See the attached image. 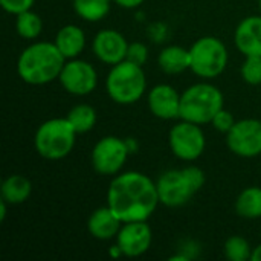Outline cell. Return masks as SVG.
Listing matches in <instances>:
<instances>
[{
	"label": "cell",
	"instance_id": "cell-1",
	"mask_svg": "<svg viewBox=\"0 0 261 261\" xmlns=\"http://www.w3.org/2000/svg\"><path fill=\"white\" fill-rule=\"evenodd\" d=\"M159 203L156 182L144 173L125 171L116 174L109 185L107 205L124 223L148 220Z\"/></svg>",
	"mask_w": 261,
	"mask_h": 261
},
{
	"label": "cell",
	"instance_id": "cell-2",
	"mask_svg": "<svg viewBox=\"0 0 261 261\" xmlns=\"http://www.w3.org/2000/svg\"><path fill=\"white\" fill-rule=\"evenodd\" d=\"M64 64L66 58L55 43L37 41L24 47L18 55L17 73L26 84L43 86L58 80Z\"/></svg>",
	"mask_w": 261,
	"mask_h": 261
},
{
	"label": "cell",
	"instance_id": "cell-3",
	"mask_svg": "<svg viewBox=\"0 0 261 261\" xmlns=\"http://www.w3.org/2000/svg\"><path fill=\"white\" fill-rule=\"evenodd\" d=\"M203 185L205 173L196 165L180 170H168L156 180L159 200L168 208H180L187 205Z\"/></svg>",
	"mask_w": 261,
	"mask_h": 261
},
{
	"label": "cell",
	"instance_id": "cell-4",
	"mask_svg": "<svg viewBox=\"0 0 261 261\" xmlns=\"http://www.w3.org/2000/svg\"><path fill=\"white\" fill-rule=\"evenodd\" d=\"M223 93L210 83H196L180 95V119L199 125L211 124L223 109Z\"/></svg>",
	"mask_w": 261,
	"mask_h": 261
},
{
	"label": "cell",
	"instance_id": "cell-5",
	"mask_svg": "<svg viewBox=\"0 0 261 261\" xmlns=\"http://www.w3.org/2000/svg\"><path fill=\"white\" fill-rule=\"evenodd\" d=\"M147 90V78L142 66L124 60L112 66L106 78L107 95L121 106L138 102Z\"/></svg>",
	"mask_w": 261,
	"mask_h": 261
},
{
	"label": "cell",
	"instance_id": "cell-6",
	"mask_svg": "<svg viewBox=\"0 0 261 261\" xmlns=\"http://www.w3.org/2000/svg\"><path fill=\"white\" fill-rule=\"evenodd\" d=\"M76 135L78 133L67 118H52L37 128L34 147L41 158L47 161H60L72 153Z\"/></svg>",
	"mask_w": 261,
	"mask_h": 261
},
{
	"label": "cell",
	"instance_id": "cell-7",
	"mask_svg": "<svg viewBox=\"0 0 261 261\" xmlns=\"http://www.w3.org/2000/svg\"><path fill=\"white\" fill-rule=\"evenodd\" d=\"M190 70L203 80L220 76L228 66V49L225 43L213 35L202 37L190 47Z\"/></svg>",
	"mask_w": 261,
	"mask_h": 261
},
{
	"label": "cell",
	"instance_id": "cell-8",
	"mask_svg": "<svg viewBox=\"0 0 261 261\" xmlns=\"http://www.w3.org/2000/svg\"><path fill=\"white\" fill-rule=\"evenodd\" d=\"M168 144L173 154L185 162L197 161L206 147V138L199 124L190 121H180L171 127L168 135Z\"/></svg>",
	"mask_w": 261,
	"mask_h": 261
},
{
	"label": "cell",
	"instance_id": "cell-9",
	"mask_svg": "<svg viewBox=\"0 0 261 261\" xmlns=\"http://www.w3.org/2000/svg\"><path fill=\"white\" fill-rule=\"evenodd\" d=\"M130 151L125 139L118 136H104L92 148L90 162L93 170L101 176H116L127 162Z\"/></svg>",
	"mask_w": 261,
	"mask_h": 261
},
{
	"label": "cell",
	"instance_id": "cell-10",
	"mask_svg": "<svg viewBox=\"0 0 261 261\" xmlns=\"http://www.w3.org/2000/svg\"><path fill=\"white\" fill-rule=\"evenodd\" d=\"M226 145L229 151L240 158H257L261 154V121L248 118L236 121L234 127L226 133Z\"/></svg>",
	"mask_w": 261,
	"mask_h": 261
},
{
	"label": "cell",
	"instance_id": "cell-11",
	"mask_svg": "<svg viewBox=\"0 0 261 261\" xmlns=\"http://www.w3.org/2000/svg\"><path fill=\"white\" fill-rule=\"evenodd\" d=\"M58 81L67 93L73 96H86L96 89L98 73L90 63L80 58H70L66 60Z\"/></svg>",
	"mask_w": 261,
	"mask_h": 261
},
{
	"label": "cell",
	"instance_id": "cell-12",
	"mask_svg": "<svg viewBox=\"0 0 261 261\" xmlns=\"http://www.w3.org/2000/svg\"><path fill=\"white\" fill-rule=\"evenodd\" d=\"M153 242L151 228L147 225V220L141 222H125L122 223L118 236L116 243L121 248L124 257L136 258L144 255Z\"/></svg>",
	"mask_w": 261,
	"mask_h": 261
},
{
	"label": "cell",
	"instance_id": "cell-13",
	"mask_svg": "<svg viewBox=\"0 0 261 261\" xmlns=\"http://www.w3.org/2000/svg\"><path fill=\"white\" fill-rule=\"evenodd\" d=\"M128 49V41L116 29L99 31L92 41V50L95 57L109 66H115L125 60Z\"/></svg>",
	"mask_w": 261,
	"mask_h": 261
},
{
	"label": "cell",
	"instance_id": "cell-14",
	"mask_svg": "<svg viewBox=\"0 0 261 261\" xmlns=\"http://www.w3.org/2000/svg\"><path fill=\"white\" fill-rule=\"evenodd\" d=\"M180 95L170 84H158L148 92V109L156 118L164 121L180 118Z\"/></svg>",
	"mask_w": 261,
	"mask_h": 261
},
{
	"label": "cell",
	"instance_id": "cell-15",
	"mask_svg": "<svg viewBox=\"0 0 261 261\" xmlns=\"http://www.w3.org/2000/svg\"><path fill=\"white\" fill-rule=\"evenodd\" d=\"M234 43L245 57H261V15H249L239 23L234 32Z\"/></svg>",
	"mask_w": 261,
	"mask_h": 261
},
{
	"label": "cell",
	"instance_id": "cell-16",
	"mask_svg": "<svg viewBox=\"0 0 261 261\" xmlns=\"http://www.w3.org/2000/svg\"><path fill=\"white\" fill-rule=\"evenodd\" d=\"M122 223L124 222L107 205V206H101L95 210L90 214L87 220V229L93 239L99 242H109L112 239H116Z\"/></svg>",
	"mask_w": 261,
	"mask_h": 261
},
{
	"label": "cell",
	"instance_id": "cell-17",
	"mask_svg": "<svg viewBox=\"0 0 261 261\" xmlns=\"http://www.w3.org/2000/svg\"><path fill=\"white\" fill-rule=\"evenodd\" d=\"M54 43L66 60L78 58L86 47V34L76 24H66L58 29Z\"/></svg>",
	"mask_w": 261,
	"mask_h": 261
},
{
	"label": "cell",
	"instance_id": "cell-18",
	"mask_svg": "<svg viewBox=\"0 0 261 261\" xmlns=\"http://www.w3.org/2000/svg\"><path fill=\"white\" fill-rule=\"evenodd\" d=\"M159 67L168 73V75H179L190 69L191 66V57L190 49H184L182 46H167L161 50L158 57Z\"/></svg>",
	"mask_w": 261,
	"mask_h": 261
},
{
	"label": "cell",
	"instance_id": "cell-19",
	"mask_svg": "<svg viewBox=\"0 0 261 261\" xmlns=\"http://www.w3.org/2000/svg\"><path fill=\"white\" fill-rule=\"evenodd\" d=\"M32 193V184L28 177L21 174L8 176L0 188L2 199L9 205H21L24 203Z\"/></svg>",
	"mask_w": 261,
	"mask_h": 261
},
{
	"label": "cell",
	"instance_id": "cell-20",
	"mask_svg": "<svg viewBox=\"0 0 261 261\" xmlns=\"http://www.w3.org/2000/svg\"><path fill=\"white\" fill-rule=\"evenodd\" d=\"M236 213L243 219H260L261 217V188H245L236 200Z\"/></svg>",
	"mask_w": 261,
	"mask_h": 261
},
{
	"label": "cell",
	"instance_id": "cell-21",
	"mask_svg": "<svg viewBox=\"0 0 261 261\" xmlns=\"http://www.w3.org/2000/svg\"><path fill=\"white\" fill-rule=\"evenodd\" d=\"M112 2L113 0H73V9L80 18L95 23L109 15Z\"/></svg>",
	"mask_w": 261,
	"mask_h": 261
},
{
	"label": "cell",
	"instance_id": "cell-22",
	"mask_svg": "<svg viewBox=\"0 0 261 261\" xmlns=\"http://www.w3.org/2000/svg\"><path fill=\"white\" fill-rule=\"evenodd\" d=\"M67 121L70 122V125L75 128V132L78 135L81 133H87L90 130H93V127L96 125V110L89 106V104H78L75 107H72L67 113Z\"/></svg>",
	"mask_w": 261,
	"mask_h": 261
},
{
	"label": "cell",
	"instance_id": "cell-23",
	"mask_svg": "<svg viewBox=\"0 0 261 261\" xmlns=\"http://www.w3.org/2000/svg\"><path fill=\"white\" fill-rule=\"evenodd\" d=\"M15 29L17 34L24 38V40H34L37 38L41 31H43V21L40 18V15L37 12H34L32 9L24 11L18 15H15Z\"/></svg>",
	"mask_w": 261,
	"mask_h": 261
},
{
	"label": "cell",
	"instance_id": "cell-24",
	"mask_svg": "<svg viewBox=\"0 0 261 261\" xmlns=\"http://www.w3.org/2000/svg\"><path fill=\"white\" fill-rule=\"evenodd\" d=\"M223 252L226 260L229 261H248L252 257V248L246 239L242 236H232L225 242Z\"/></svg>",
	"mask_w": 261,
	"mask_h": 261
},
{
	"label": "cell",
	"instance_id": "cell-25",
	"mask_svg": "<svg viewBox=\"0 0 261 261\" xmlns=\"http://www.w3.org/2000/svg\"><path fill=\"white\" fill-rule=\"evenodd\" d=\"M240 73L245 83L251 86L261 84V57L260 55H248L240 67Z\"/></svg>",
	"mask_w": 261,
	"mask_h": 261
},
{
	"label": "cell",
	"instance_id": "cell-26",
	"mask_svg": "<svg viewBox=\"0 0 261 261\" xmlns=\"http://www.w3.org/2000/svg\"><path fill=\"white\" fill-rule=\"evenodd\" d=\"M125 60L138 64V66H144L148 60V47L141 43V41H135V43H128V49H127V57Z\"/></svg>",
	"mask_w": 261,
	"mask_h": 261
},
{
	"label": "cell",
	"instance_id": "cell-27",
	"mask_svg": "<svg viewBox=\"0 0 261 261\" xmlns=\"http://www.w3.org/2000/svg\"><path fill=\"white\" fill-rule=\"evenodd\" d=\"M211 124H213V127H214L216 132H220V133H225V135H226V133L234 127L236 119H234V115H232L229 110H226V109L223 107V109L213 118Z\"/></svg>",
	"mask_w": 261,
	"mask_h": 261
},
{
	"label": "cell",
	"instance_id": "cell-28",
	"mask_svg": "<svg viewBox=\"0 0 261 261\" xmlns=\"http://www.w3.org/2000/svg\"><path fill=\"white\" fill-rule=\"evenodd\" d=\"M35 0H0L2 8L12 15H18L24 11L32 9Z\"/></svg>",
	"mask_w": 261,
	"mask_h": 261
},
{
	"label": "cell",
	"instance_id": "cell-29",
	"mask_svg": "<svg viewBox=\"0 0 261 261\" xmlns=\"http://www.w3.org/2000/svg\"><path fill=\"white\" fill-rule=\"evenodd\" d=\"M116 5H119L124 9H136L138 6H141L145 0H113Z\"/></svg>",
	"mask_w": 261,
	"mask_h": 261
},
{
	"label": "cell",
	"instance_id": "cell-30",
	"mask_svg": "<svg viewBox=\"0 0 261 261\" xmlns=\"http://www.w3.org/2000/svg\"><path fill=\"white\" fill-rule=\"evenodd\" d=\"M125 144H127V148H128L130 154L138 153V150H139V144H138V141H136L135 138H125Z\"/></svg>",
	"mask_w": 261,
	"mask_h": 261
},
{
	"label": "cell",
	"instance_id": "cell-31",
	"mask_svg": "<svg viewBox=\"0 0 261 261\" xmlns=\"http://www.w3.org/2000/svg\"><path fill=\"white\" fill-rule=\"evenodd\" d=\"M109 255H110L112 258H121V257H124V254H122L121 248L118 246V243H115V245L110 248V251H109Z\"/></svg>",
	"mask_w": 261,
	"mask_h": 261
},
{
	"label": "cell",
	"instance_id": "cell-32",
	"mask_svg": "<svg viewBox=\"0 0 261 261\" xmlns=\"http://www.w3.org/2000/svg\"><path fill=\"white\" fill-rule=\"evenodd\" d=\"M8 206H9V203H8V202H5V200L2 199V200H0V222H5Z\"/></svg>",
	"mask_w": 261,
	"mask_h": 261
},
{
	"label": "cell",
	"instance_id": "cell-33",
	"mask_svg": "<svg viewBox=\"0 0 261 261\" xmlns=\"http://www.w3.org/2000/svg\"><path fill=\"white\" fill-rule=\"evenodd\" d=\"M251 261H261V245H258L257 248L252 249V257Z\"/></svg>",
	"mask_w": 261,
	"mask_h": 261
},
{
	"label": "cell",
	"instance_id": "cell-34",
	"mask_svg": "<svg viewBox=\"0 0 261 261\" xmlns=\"http://www.w3.org/2000/svg\"><path fill=\"white\" fill-rule=\"evenodd\" d=\"M258 5H260V12H261V0H258Z\"/></svg>",
	"mask_w": 261,
	"mask_h": 261
}]
</instances>
